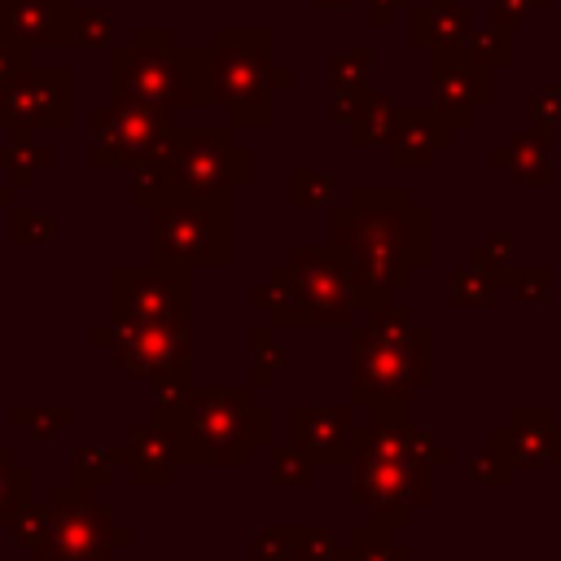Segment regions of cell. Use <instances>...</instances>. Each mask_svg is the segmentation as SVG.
<instances>
[{
    "label": "cell",
    "instance_id": "39",
    "mask_svg": "<svg viewBox=\"0 0 561 561\" xmlns=\"http://www.w3.org/2000/svg\"><path fill=\"white\" fill-rule=\"evenodd\" d=\"M513 241L508 237H495V241H486V245H473L469 250V263H478L482 272H491L500 285H508L513 280Z\"/></svg>",
    "mask_w": 561,
    "mask_h": 561
},
{
    "label": "cell",
    "instance_id": "48",
    "mask_svg": "<svg viewBox=\"0 0 561 561\" xmlns=\"http://www.w3.org/2000/svg\"><path fill=\"white\" fill-rule=\"evenodd\" d=\"M316 9H342V4H351V0H311Z\"/></svg>",
    "mask_w": 561,
    "mask_h": 561
},
{
    "label": "cell",
    "instance_id": "17",
    "mask_svg": "<svg viewBox=\"0 0 561 561\" xmlns=\"http://www.w3.org/2000/svg\"><path fill=\"white\" fill-rule=\"evenodd\" d=\"M491 438L508 451L513 469H548V465L557 469L561 465V425L552 421L548 408H517Z\"/></svg>",
    "mask_w": 561,
    "mask_h": 561
},
{
    "label": "cell",
    "instance_id": "6",
    "mask_svg": "<svg viewBox=\"0 0 561 561\" xmlns=\"http://www.w3.org/2000/svg\"><path fill=\"white\" fill-rule=\"evenodd\" d=\"M267 285V311L276 329H346L359 298L351 285V272L333 245H298L280 267H272Z\"/></svg>",
    "mask_w": 561,
    "mask_h": 561
},
{
    "label": "cell",
    "instance_id": "5",
    "mask_svg": "<svg viewBox=\"0 0 561 561\" xmlns=\"http://www.w3.org/2000/svg\"><path fill=\"white\" fill-rule=\"evenodd\" d=\"M272 83H289V70L272 66V31H215L210 48H197V105H215L232 127L272 123Z\"/></svg>",
    "mask_w": 561,
    "mask_h": 561
},
{
    "label": "cell",
    "instance_id": "25",
    "mask_svg": "<svg viewBox=\"0 0 561 561\" xmlns=\"http://www.w3.org/2000/svg\"><path fill=\"white\" fill-rule=\"evenodd\" d=\"M460 53H465L473 66H482V70H500V66L513 61V44H508V31H504L500 22H495V26H473V31L465 35Z\"/></svg>",
    "mask_w": 561,
    "mask_h": 561
},
{
    "label": "cell",
    "instance_id": "31",
    "mask_svg": "<svg viewBox=\"0 0 561 561\" xmlns=\"http://www.w3.org/2000/svg\"><path fill=\"white\" fill-rule=\"evenodd\" d=\"M337 535L329 526H294L289 561H337Z\"/></svg>",
    "mask_w": 561,
    "mask_h": 561
},
{
    "label": "cell",
    "instance_id": "13",
    "mask_svg": "<svg viewBox=\"0 0 561 561\" xmlns=\"http://www.w3.org/2000/svg\"><path fill=\"white\" fill-rule=\"evenodd\" d=\"M188 272L149 263V267H114L110 272V311L114 320H171L188 316Z\"/></svg>",
    "mask_w": 561,
    "mask_h": 561
},
{
    "label": "cell",
    "instance_id": "26",
    "mask_svg": "<svg viewBox=\"0 0 561 561\" xmlns=\"http://www.w3.org/2000/svg\"><path fill=\"white\" fill-rule=\"evenodd\" d=\"M451 307H486L500 294V280L491 272H482L478 263H465L451 272Z\"/></svg>",
    "mask_w": 561,
    "mask_h": 561
},
{
    "label": "cell",
    "instance_id": "28",
    "mask_svg": "<svg viewBox=\"0 0 561 561\" xmlns=\"http://www.w3.org/2000/svg\"><path fill=\"white\" fill-rule=\"evenodd\" d=\"M250 351H254V386H267L272 373L289 359V351H285L276 324H259V329H250Z\"/></svg>",
    "mask_w": 561,
    "mask_h": 561
},
{
    "label": "cell",
    "instance_id": "10",
    "mask_svg": "<svg viewBox=\"0 0 561 561\" xmlns=\"http://www.w3.org/2000/svg\"><path fill=\"white\" fill-rule=\"evenodd\" d=\"M110 83L118 101H145V105H197V48H114L110 57Z\"/></svg>",
    "mask_w": 561,
    "mask_h": 561
},
{
    "label": "cell",
    "instance_id": "32",
    "mask_svg": "<svg viewBox=\"0 0 561 561\" xmlns=\"http://www.w3.org/2000/svg\"><path fill=\"white\" fill-rule=\"evenodd\" d=\"M368 70H373V57L368 48H351V53H337L329 61V79H333V92H368Z\"/></svg>",
    "mask_w": 561,
    "mask_h": 561
},
{
    "label": "cell",
    "instance_id": "33",
    "mask_svg": "<svg viewBox=\"0 0 561 561\" xmlns=\"http://www.w3.org/2000/svg\"><path fill=\"white\" fill-rule=\"evenodd\" d=\"M289 202L294 206H329L333 202V175L311 171V167H294L289 171Z\"/></svg>",
    "mask_w": 561,
    "mask_h": 561
},
{
    "label": "cell",
    "instance_id": "3",
    "mask_svg": "<svg viewBox=\"0 0 561 561\" xmlns=\"http://www.w3.org/2000/svg\"><path fill=\"white\" fill-rule=\"evenodd\" d=\"M241 184H250V149L232 145L228 127H175L167 153L136 171L131 202L149 210L167 202H215Z\"/></svg>",
    "mask_w": 561,
    "mask_h": 561
},
{
    "label": "cell",
    "instance_id": "49",
    "mask_svg": "<svg viewBox=\"0 0 561 561\" xmlns=\"http://www.w3.org/2000/svg\"><path fill=\"white\" fill-rule=\"evenodd\" d=\"M4 158H9V149H0V167H4Z\"/></svg>",
    "mask_w": 561,
    "mask_h": 561
},
{
    "label": "cell",
    "instance_id": "27",
    "mask_svg": "<svg viewBox=\"0 0 561 561\" xmlns=\"http://www.w3.org/2000/svg\"><path fill=\"white\" fill-rule=\"evenodd\" d=\"M114 35V13L110 9H70V26H66V44H83V48H105Z\"/></svg>",
    "mask_w": 561,
    "mask_h": 561
},
{
    "label": "cell",
    "instance_id": "41",
    "mask_svg": "<svg viewBox=\"0 0 561 561\" xmlns=\"http://www.w3.org/2000/svg\"><path fill=\"white\" fill-rule=\"evenodd\" d=\"M289 539H294V526H263L250 539V557L254 561H289Z\"/></svg>",
    "mask_w": 561,
    "mask_h": 561
},
{
    "label": "cell",
    "instance_id": "9",
    "mask_svg": "<svg viewBox=\"0 0 561 561\" xmlns=\"http://www.w3.org/2000/svg\"><path fill=\"white\" fill-rule=\"evenodd\" d=\"M232 254L228 197L153 206V263L167 267H224Z\"/></svg>",
    "mask_w": 561,
    "mask_h": 561
},
{
    "label": "cell",
    "instance_id": "40",
    "mask_svg": "<svg viewBox=\"0 0 561 561\" xmlns=\"http://www.w3.org/2000/svg\"><path fill=\"white\" fill-rule=\"evenodd\" d=\"M48 162H53V153H48L44 145H26V140H18V145L9 149V158H4V167H9V175H13L18 184H31V175L44 171Z\"/></svg>",
    "mask_w": 561,
    "mask_h": 561
},
{
    "label": "cell",
    "instance_id": "14",
    "mask_svg": "<svg viewBox=\"0 0 561 561\" xmlns=\"http://www.w3.org/2000/svg\"><path fill=\"white\" fill-rule=\"evenodd\" d=\"M66 123H70V70L26 66L4 83L0 127L35 131V127H66Z\"/></svg>",
    "mask_w": 561,
    "mask_h": 561
},
{
    "label": "cell",
    "instance_id": "12",
    "mask_svg": "<svg viewBox=\"0 0 561 561\" xmlns=\"http://www.w3.org/2000/svg\"><path fill=\"white\" fill-rule=\"evenodd\" d=\"M351 495L381 526H403L412 508L430 504V469L421 460H355Z\"/></svg>",
    "mask_w": 561,
    "mask_h": 561
},
{
    "label": "cell",
    "instance_id": "38",
    "mask_svg": "<svg viewBox=\"0 0 561 561\" xmlns=\"http://www.w3.org/2000/svg\"><path fill=\"white\" fill-rule=\"evenodd\" d=\"M9 224H13V241L18 245H48L53 241V215H44V210L18 206L9 215Z\"/></svg>",
    "mask_w": 561,
    "mask_h": 561
},
{
    "label": "cell",
    "instance_id": "11",
    "mask_svg": "<svg viewBox=\"0 0 561 561\" xmlns=\"http://www.w3.org/2000/svg\"><path fill=\"white\" fill-rule=\"evenodd\" d=\"M175 110L145 101H110L92 110V162L96 167H145L167 153Z\"/></svg>",
    "mask_w": 561,
    "mask_h": 561
},
{
    "label": "cell",
    "instance_id": "21",
    "mask_svg": "<svg viewBox=\"0 0 561 561\" xmlns=\"http://www.w3.org/2000/svg\"><path fill=\"white\" fill-rule=\"evenodd\" d=\"M491 167H500L504 175H513L517 184H548L552 180V149L548 136L535 131H513L504 145L491 149Z\"/></svg>",
    "mask_w": 561,
    "mask_h": 561
},
{
    "label": "cell",
    "instance_id": "34",
    "mask_svg": "<svg viewBox=\"0 0 561 561\" xmlns=\"http://www.w3.org/2000/svg\"><path fill=\"white\" fill-rule=\"evenodd\" d=\"M114 465H123L118 451H105V447H92V443H88V447L75 451V482L88 486V491H92V486H105V482L114 478Z\"/></svg>",
    "mask_w": 561,
    "mask_h": 561
},
{
    "label": "cell",
    "instance_id": "15",
    "mask_svg": "<svg viewBox=\"0 0 561 561\" xmlns=\"http://www.w3.org/2000/svg\"><path fill=\"white\" fill-rule=\"evenodd\" d=\"M289 443L311 465H351L355 456V412L329 403H302L289 412Z\"/></svg>",
    "mask_w": 561,
    "mask_h": 561
},
{
    "label": "cell",
    "instance_id": "22",
    "mask_svg": "<svg viewBox=\"0 0 561 561\" xmlns=\"http://www.w3.org/2000/svg\"><path fill=\"white\" fill-rule=\"evenodd\" d=\"M469 9L451 4V0H430L421 9H412V44L425 48H460L469 35Z\"/></svg>",
    "mask_w": 561,
    "mask_h": 561
},
{
    "label": "cell",
    "instance_id": "43",
    "mask_svg": "<svg viewBox=\"0 0 561 561\" xmlns=\"http://www.w3.org/2000/svg\"><path fill=\"white\" fill-rule=\"evenodd\" d=\"M513 294L517 302H548V285H552V272L548 267H513Z\"/></svg>",
    "mask_w": 561,
    "mask_h": 561
},
{
    "label": "cell",
    "instance_id": "30",
    "mask_svg": "<svg viewBox=\"0 0 561 561\" xmlns=\"http://www.w3.org/2000/svg\"><path fill=\"white\" fill-rule=\"evenodd\" d=\"M31 500V469L13 465V456L0 447V526H9V517Z\"/></svg>",
    "mask_w": 561,
    "mask_h": 561
},
{
    "label": "cell",
    "instance_id": "16",
    "mask_svg": "<svg viewBox=\"0 0 561 561\" xmlns=\"http://www.w3.org/2000/svg\"><path fill=\"white\" fill-rule=\"evenodd\" d=\"M430 83H434V105H438L456 127H465V123L491 101L486 70L473 66L460 48H434Z\"/></svg>",
    "mask_w": 561,
    "mask_h": 561
},
{
    "label": "cell",
    "instance_id": "2",
    "mask_svg": "<svg viewBox=\"0 0 561 561\" xmlns=\"http://www.w3.org/2000/svg\"><path fill=\"white\" fill-rule=\"evenodd\" d=\"M153 421L171 434L180 465H250L272 438V412L245 386H153Z\"/></svg>",
    "mask_w": 561,
    "mask_h": 561
},
{
    "label": "cell",
    "instance_id": "47",
    "mask_svg": "<svg viewBox=\"0 0 561 561\" xmlns=\"http://www.w3.org/2000/svg\"><path fill=\"white\" fill-rule=\"evenodd\" d=\"M408 4H412V0H373V13H368V18H373L377 31H386V26L399 18V9H408Z\"/></svg>",
    "mask_w": 561,
    "mask_h": 561
},
{
    "label": "cell",
    "instance_id": "4",
    "mask_svg": "<svg viewBox=\"0 0 561 561\" xmlns=\"http://www.w3.org/2000/svg\"><path fill=\"white\" fill-rule=\"evenodd\" d=\"M421 386H430V329L412 320L408 307H373V320L351 337V394L355 403L386 412L403 408Z\"/></svg>",
    "mask_w": 561,
    "mask_h": 561
},
{
    "label": "cell",
    "instance_id": "37",
    "mask_svg": "<svg viewBox=\"0 0 561 561\" xmlns=\"http://www.w3.org/2000/svg\"><path fill=\"white\" fill-rule=\"evenodd\" d=\"M48 526H53V508H44V504H22L13 517H9V530H13V539L18 543H26V548H35L44 535H48Z\"/></svg>",
    "mask_w": 561,
    "mask_h": 561
},
{
    "label": "cell",
    "instance_id": "45",
    "mask_svg": "<svg viewBox=\"0 0 561 561\" xmlns=\"http://www.w3.org/2000/svg\"><path fill=\"white\" fill-rule=\"evenodd\" d=\"M416 460L434 473V469H443V465L451 460V451H447V443H443L434 430H416Z\"/></svg>",
    "mask_w": 561,
    "mask_h": 561
},
{
    "label": "cell",
    "instance_id": "24",
    "mask_svg": "<svg viewBox=\"0 0 561 561\" xmlns=\"http://www.w3.org/2000/svg\"><path fill=\"white\" fill-rule=\"evenodd\" d=\"M337 561H412V557H408V548L394 543L390 526L368 522V526L351 530V543L337 548Z\"/></svg>",
    "mask_w": 561,
    "mask_h": 561
},
{
    "label": "cell",
    "instance_id": "23",
    "mask_svg": "<svg viewBox=\"0 0 561 561\" xmlns=\"http://www.w3.org/2000/svg\"><path fill=\"white\" fill-rule=\"evenodd\" d=\"M394 118H399V101L386 96V92H368L355 123H351V140L359 149H373V145H386L390 131H394Z\"/></svg>",
    "mask_w": 561,
    "mask_h": 561
},
{
    "label": "cell",
    "instance_id": "46",
    "mask_svg": "<svg viewBox=\"0 0 561 561\" xmlns=\"http://www.w3.org/2000/svg\"><path fill=\"white\" fill-rule=\"evenodd\" d=\"M548 0H491V9H495V22L504 26V31H513V26H522L526 18H530V9H543Z\"/></svg>",
    "mask_w": 561,
    "mask_h": 561
},
{
    "label": "cell",
    "instance_id": "20",
    "mask_svg": "<svg viewBox=\"0 0 561 561\" xmlns=\"http://www.w3.org/2000/svg\"><path fill=\"white\" fill-rule=\"evenodd\" d=\"M118 460L131 469V478H136L140 486H167V482L175 478V465H180L175 443H171V434H167L158 421L131 430V443L118 447Z\"/></svg>",
    "mask_w": 561,
    "mask_h": 561
},
{
    "label": "cell",
    "instance_id": "7",
    "mask_svg": "<svg viewBox=\"0 0 561 561\" xmlns=\"http://www.w3.org/2000/svg\"><path fill=\"white\" fill-rule=\"evenodd\" d=\"M131 543V530L114 522L105 504L88 495V486H53V526L31 548L35 561H114L118 548Z\"/></svg>",
    "mask_w": 561,
    "mask_h": 561
},
{
    "label": "cell",
    "instance_id": "19",
    "mask_svg": "<svg viewBox=\"0 0 561 561\" xmlns=\"http://www.w3.org/2000/svg\"><path fill=\"white\" fill-rule=\"evenodd\" d=\"M0 26H9L26 48L66 44L70 0H0Z\"/></svg>",
    "mask_w": 561,
    "mask_h": 561
},
{
    "label": "cell",
    "instance_id": "36",
    "mask_svg": "<svg viewBox=\"0 0 561 561\" xmlns=\"http://www.w3.org/2000/svg\"><path fill=\"white\" fill-rule=\"evenodd\" d=\"M272 482L276 486H307L311 482V460L289 443V447H272Z\"/></svg>",
    "mask_w": 561,
    "mask_h": 561
},
{
    "label": "cell",
    "instance_id": "18",
    "mask_svg": "<svg viewBox=\"0 0 561 561\" xmlns=\"http://www.w3.org/2000/svg\"><path fill=\"white\" fill-rule=\"evenodd\" d=\"M456 123L438 110V105H399V118H394V131L386 140L390 149V162L403 167V171H416V167H430L438 149H447Z\"/></svg>",
    "mask_w": 561,
    "mask_h": 561
},
{
    "label": "cell",
    "instance_id": "44",
    "mask_svg": "<svg viewBox=\"0 0 561 561\" xmlns=\"http://www.w3.org/2000/svg\"><path fill=\"white\" fill-rule=\"evenodd\" d=\"M31 66V57H26V44L9 31V26H0V83H9L13 75H22Z\"/></svg>",
    "mask_w": 561,
    "mask_h": 561
},
{
    "label": "cell",
    "instance_id": "8",
    "mask_svg": "<svg viewBox=\"0 0 561 561\" xmlns=\"http://www.w3.org/2000/svg\"><path fill=\"white\" fill-rule=\"evenodd\" d=\"M96 346H110L118 355V364L136 381H149V386L188 381V364H193L188 316H171V320H110L105 329H96Z\"/></svg>",
    "mask_w": 561,
    "mask_h": 561
},
{
    "label": "cell",
    "instance_id": "35",
    "mask_svg": "<svg viewBox=\"0 0 561 561\" xmlns=\"http://www.w3.org/2000/svg\"><path fill=\"white\" fill-rule=\"evenodd\" d=\"M75 421V412L70 408H13V425L18 430H26L35 443H44V438H53L57 430H66Z\"/></svg>",
    "mask_w": 561,
    "mask_h": 561
},
{
    "label": "cell",
    "instance_id": "42",
    "mask_svg": "<svg viewBox=\"0 0 561 561\" xmlns=\"http://www.w3.org/2000/svg\"><path fill=\"white\" fill-rule=\"evenodd\" d=\"M530 123H535L539 131L561 127V83L535 88V96H530Z\"/></svg>",
    "mask_w": 561,
    "mask_h": 561
},
{
    "label": "cell",
    "instance_id": "29",
    "mask_svg": "<svg viewBox=\"0 0 561 561\" xmlns=\"http://www.w3.org/2000/svg\"><path fill=\"white\" fill-rule=\"evenodd\" d=\"M465 469H469V473H473V482H482V486H504V482H508V473H513V460H508V451L491 438V443L469 447Z\"/></svg>",
    "mask_w": 561,
    "mask_h": 561
},
{
    "label": "cell",
    "instance_id": "1",
    "mask_svg": "<svg viewBox=\"0 0 561 561\" xmlns=\"http://www.w3.org/2000/svg\"><path fill=\"white\" fill-rule=\"evenodd\" d=\"M333 250L342 254L359 307H386L416 263H430V210L408 188H355L333 210Z\"/></svg>",
    "mask_w": 561,
    "mask_h": 561
},
{
    "label": "cell",
    "instance_id": "50",
    "mask_svg": "<svg viewBox=\"0 0 561 561\" xmlns=\"http://www.w3.org/2000/svg\"><path fill=\"white\" fill-rule=\"evenodd\" d=\"M0 105H4V83H0Z\"/></svg>",
    "mask_w": 561,
    "mask_h": 561
}]
</instances>
